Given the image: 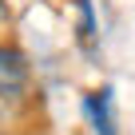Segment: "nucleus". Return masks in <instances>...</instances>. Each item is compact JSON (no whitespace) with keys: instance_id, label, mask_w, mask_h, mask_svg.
<instances>
[{"instance_id":"nucleus-2","label":"nucleus","mask_w":135,"mask_h":135,"mask_svg":"<svg viewBox=\"0 0 135 135\" xmlns=\"http://www.w3.org/2000/svg\"><path fill=\"white\" fill-rule=\"evenodd\" d=\"M0 80H12V84L24 80V60L16 52H4V48H0Z\"/></svg>"},{"instance_id":"nucleus-1","label":"nucleus","mask_w":135,"mask_h":135,"mask_svg":"<svg viewBox=\"0 0 135 135\" xmlns=\"http://www.w3.org/2000/svg\"><path fill=\"white\" fill-rule=\"evenodd\" d=\"M107 88L103 91H91L88 99H84V107H88V115H91V123H95V131L99 135H115V127H111V111H107Z\"/></svg>"}]
</instances>
